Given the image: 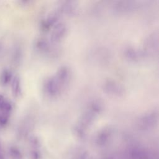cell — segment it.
<instances>
[{
  "mask_svg": "<svg viewBox=\"0 0 159 159\" xmlns=\"http://www.w3.org/2000/svg\"><path fill=\"white\" fill-rule=\"evenodd\" d=\"M0 159H4V153L1 148V145H0Z\"/></svg>",
  "mask_w": 159,
  "mask_h": 159,
  "instance_id": "1",
  "label": "cell"
}]
</instances>
